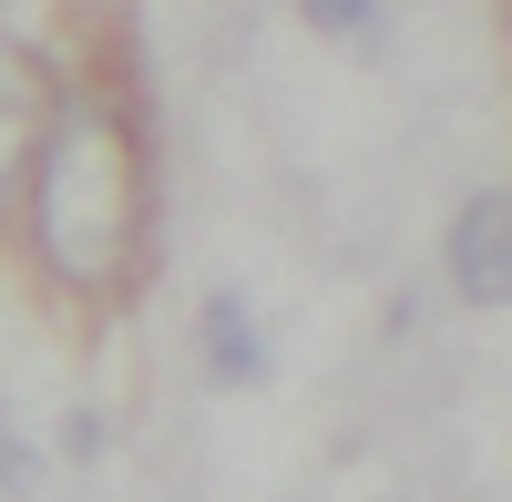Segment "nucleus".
<instances>
[{
  "label": "nucleus",
  "instance_id": "6",
  "mask_svg": "<svg viewBox=\"0 0 512 502\" xmlns=\"http://www.w3.org/2000/svg\"><path fill=\"white\" fill-rule=\"evenodd\" d=\"M62 451H72V462H93V451H103V410H72V431H62Z\"/></svg>",
  "mask_w": 512,
  "mask_h": 502
},
{
  "label": "nucleus",
  "instance_id": "3",
  "mask_svg": "<svg viewBox=\"0 0 512 502\" xmlns=\"http://www.w3.org/2000/svg\"><path fill=\"white\" fill-rule=\"evenodd\" d=\"M52 113H62V82L41 72L11 31H0V205L21 195V175H31L41 134H52Z\"/></svg>",
  "mask_w": 512,
  "mask_h": 502
},
{
  "label": "nucleus",
  "instance_id": "5",
  "mask_svg": "<svg viewBox=\"0 0 512 502\" xmlns=\"http://www.w3.org/2000/svg\"><path fill=\"white\" fill-rule=\"evenodd\" d=\"M297 21L328 31V41H369L379 31V0H297Z\"/></svg>",
  "mask_w": 512,
  "mask_h": 502
},
{
  "label": "nucleus",
  "instance_id": "4",
  "mask_svg": "<svg viewBox=\"0 0 512 502\" xmlns=\"http://www.w3.org/2000/svg\"><path fill=\"white\" fill-rule=\"evenodd\" d=\"M195 349H205V380L216 390H256L267 380V339H256V308L236 287H216V298L195 308Z\"/></svg>",
  "mask_w": 512,
  "mask_h": 502
},
{
  "label": "nucleus",
  "instance_id": "7",
  "mask_svg": "<svg viewBox=\"0 0 512 502\" xmlns=\"http://www.w3.org/2000/svg\"><path fill=\"white\" fill-rule=\"evenodd\" d=\"M21 482H31V451L11 441V421H0V492H21Z\"/></svg>",
  "mask_w": 512,
  "mask_h": 502
},
{
  "label": "nucleus",
  "instance_id": "1",
  "mask_svg": "<svg viewBox=\"0 0 512 502\" xmlns=\"http://www.w3.org/2000/svg\"><path fill=\"white\" fill-rule=\"evenodd\" d=\"M11 205L31 226V257L62 287H82V298L123 287L144 267V216H154V175H144L134 123L93 93H62V113H52V134H41Z\"/></svg>",
  "mask_w": 512,
  "mask_h": 502
},
{
  "label": "nucleus",
  "instance_id": "2",
  "mask_svg": "<svg viewBox=\"0 0 512 502\" xmlns=\"http://www.w3.org/2000/svg\"><path fill=\"white\" fill-rule=\"evenodd\" d=\"M441 257H451V298H461V308H502V298H512V195H502V185L461 195Z\"/></svg>",
  "mask_w": 512,
  "mask_h": 502
}]
</instances>
